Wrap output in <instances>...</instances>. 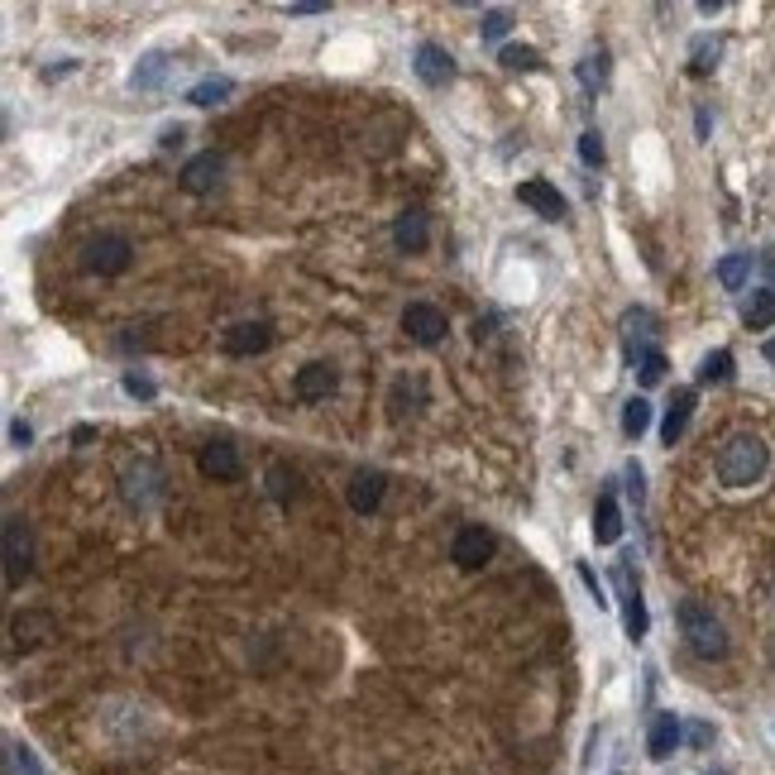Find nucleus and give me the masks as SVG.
<instances>
[{"label":"nucleus","instance_id":"c756f323","mask_svg":"<svg viewBox=\"0 0 775 775\" xmlns=\"http://www.w3.org/2000/svg\"><path fill=\"white\" fill-rule=\"evenodd\" d=\"M263 483H269V499L278 503H287L297 493V475L287 465H269V475H263Z\"/></svg>","mask_w":775,"mask_h":775},{"label":"nucleus","instance_id":"39448f33","mask_svg":"<svg viewBox=\"0 0 775 775\" xmlns=\"http://www.w3.org/2000/svg\"><path fill=\"white\" fill-rule=\"evenodd\" d=\"M120 493H125L130 507H153V503L163 499V475H159V465H149V459L130 465L125 475H120Z\"/></svg>","mask_w":775,"mask_h":775},{"label":"nucleus","instance_id":"2eb2a0df","mask_svg":"<svg viewBox=\"0 0 775 775\" xmlns=\"http://www.w3.org/2000/svg\"><path fill=\"white\" fill-rule=\"evenodd\" d=\"M685 742V723L675 718V713H656V723H651V737H647V752L665 761V756H675V747Z\"/></svg>","mask_w":775,"mask_h":775},{"label":"nucleus","instance_id":"cd10ccee","mask_svg":"<svg viewBox=\"0 0 775 775\" xmlns=\"http://www.w3.org/2000/svg\"><path fill=\"white\" fill-rule=\"evenodd\" d=\"M728 379H733V355L728 349L704 355V365H699V383H728Z\"/></svg>","mask_w":775,"mask_h":775},{"label":"nucleus","instance_id":"a878e982","mask_svg":"<svg viewBox=\"0 0 775 775\" xmlns=\"http://www.w3.org/2000/svg\"><path fill=\"white\" fill-rule=\"evenodd\" d=\"M230 91H235V82H230V77H206V82H197V87L187 91V101L206 111V106H221Z\"/></svg>","mask_w":775,"mask_h":775},{"label":"nucleus","instance_id":"bb28decb","mask_svg":"<svg viewBox=\"0 0 775 775\" xmlns=\"http://www.w3.org/2000/svg\"><path fill=\"white\" fill-rule=\"evenodd\" d=\"M632 365H637V383L641 388H656L665 379V355H661V349H641Z\"/></svg>","mask_w":775,"mask_h":775},{"label":"nucleus","instance_id":"4be33fe9","mask_svg":"<svg viewBox=\"0 0 775 775\" xmlns=\"http://www.w3.org/2000/svg\"><path fill=\"white\" fill-rule=\"evenodd\" d=\"M742 321L752 325V331H771V325H775V293H771V287H761V293L747 297Z\"/></svg>","mask_w":775,"mask_h":775},{"label":"nucleus","instance_id":"423d86ee","mask_svg":"<svg viewBox=\"0 0 775 775\" xmlns=\"http://www.w3.org/2000/svg\"><path fill=\"white\" fill-rule=\"evenodd\" d=\"M403 331L417 345H441L445 331H451V321H445V311L431 307V302H411V307L403 311Z\"/></svg>","mask_w":775,"mask_h":775},{"label":"nucleus","instance_id":"f704fd0d","mask_svg":"<svg viewBox=\"0 0 775 775\" xmlns=\"http://www.w3.org/2000/svg\"><path fill=\"white\" fill-rule=\"evenodd\" d=\"M627 499H632V503L647 499V479H641V465H637V459L627 465Z\"/></svg>","mask_w":775,"mask_h":775},{"label":"nucleus","instance_id":"9d476101","mask_svg":"<svg viewBox=\"0 0 775 775\" xmlns=\"http://www.w3.org/2000/svg\"><path fill=\"white\" fill-rule=\"evenodd\" d=\"M273 345V325L269 321H239L225 331V355H259Z\"/></svg>","mask_w":775,"mask_h":775},{"label":"nucleus","instance_id":"a211bd4d","mask_svg":"<svg viewBox=\"0 0 775 775\" xmlns=\"http://www.w3.org/2000/svg\"><path fill=\"white\" fill-rule=\"evenodd\" d=\"M379 499H383V475L379 469H359V475L349 479V507H355V513H373Z\"/></svg>","mask_w":775,"mask_h":775},{"label":"nucleus","instance_id":"b1692460","mask_svg":"<svg viewBox=\"0 0 775 775\" xmlns=\"http://www.w3.org/2000/svg\"><path fill=\"white\" fill-rule=\"evenodd\" d=\"M747 278H752V254H728V259L718 263V283L728 287V293H742Z\"/></svg>","mask_w":775,"mask_h":775},{"label":"nucleus","instance_id":"4c0bfd02","mask_svg":"<svg viewBox=\"0 0 775 775\" xmlns=\"http://www.w3.org/2000/svg\"><path fill=\"white\" fill-rule=\"evenodd\" d=\"M685 737H689L694 747H709V742H713V728H709V723H689Z\"/></svg>","mask_w":775,"mask_h":775},{"label":"nucleus","instance_id":"c9c22d12","mask_svg":"<svg viewBox=\"0 0 775 775\" xmlns=\"http://www.w3.org/2000/svg\"><path fill=\"white\" fill-rule=\"evenodd\" d=\"M125 393L130 397H153L159 388H153V379H144V373H125Z\"/></svg>","mask_w":775,"mask_h":775},{"label":"nucleus","instance_id":"c85d7f7f","mask_svg":"<svg viewBox=\"0 0 775 775\" xmlns=\"http://www.w3.org/2000/svg\"><path fill=\"white\" fill-rule=\"evenodd\" d=\"M579 82H585V91H603V82H608V53H589L585 63H579Z\"/></svg>","mask_w":775,"mask_h":775},{"label":"nucleus","instance_id":"72a5a7b5","mask_svg":"<svg viewBox=\"0 0 775 775\" xmlns=\"http://www.w3.org/2000/svg\"><path fill=\"white\" fill-rule=\"evenodd\" d=\"M513 29V15H507V10H489V15H483V39H503V34Z\"/></svg>","mask_w":775,"mask_h":775},{"label":"nucleus","instance_id":"20e7f679","mask_svg":"<svg viewBox=\"0 0 775 775\" xmlns=\"http://www.w3.org/2000/svg\"><path fill=\"white\" fill-rule=\"evenodd\" d=\"M613 585H617V593H623V627H627V637L641 641V637H647V603H641V585H637V575H632V565H627V561H617Z\"/></svg>","mask_w":775,"mask_h":775},{"label":"nucleus","instance_id":"7c9ffc66","mask_svg":"<svg viewBox=\"0 0 775 775\" xmlns=\"http://www.w3.org/2000/svg\"><path fill=\"white\" fill-rule=\"evenodd\" d=\"M5 775H44V766L34 761L29 747H20V742H10L5 747Z\"/></svg>","mask_w":775,"mask_h":775},{"label":"nucleus","instance_id":"1a4fd4ad","mask_svg":"<svg viewBox=\"0 0 775 775\" xmlns=\"http://www.w3.org/2000/svg\"><path fill=\"white\" fill-rule=\"evenodd\" d=\"M225 177V159L221 153H197L187 168H183V187L192 192V197H206V192H216Z\"/></svg>","mask_w":775,"mask_h":775},{"label":"nucleus","instance_id":"a18cd8bd","mask_svg":"<svg viewBox=\"0 0 775 775\" xmlns=\"http://www.w3.org/2000/svg\"><path fill=\"white\" fill-rule=\"evenodd\" d=\"M766 359H771V365H775V341H766Z\"/></svg>","mask_w":775,"mask_h":775},{"label":"nucleus","instance_id":"6ab92c4d","mask_svg":"<svg viewBox=\"0 0 775 775\" xmlns=\"http://www.w3.org/2000/svg\"><path fill=\"white\" fill-rule=\"evenodd\" d=\"M617 537H623V513H617L613 493H603L599 507H593V541H599V546H613Z\"/></svg>","mask_w":775,"mask_h":775},{"label":"nucleus","instance_id":"f8f14e48","mask_svg":"<svg viewBox=\"0 0 775 775\" xmlns=\"http://www.w3.org/2000/svg\"><path fill=\"white\" fill-rule=\"evenodd\" d=\"M417 77L427 82V87H445V82L455 77V58L445 53L441 44H421L417 48Z\"/></svg>","mask_w":775,"mask_h":775},{"label":"nucleus","instance_id":"ea45409f","mask_svg":"<svg viewBox=\"0 0 775 775\" xmlns=\"http://www.w3.org/2000/svg\"><path fill=\"white\" fill-rule=\"evenodd\" d=\"M293 15H325L331 5H321V0H297V5H287Z\"/></svg>","mask_w":775,"mask_h":775},{"label":"nucleus","instance_id":"9b49d317","mask_svg":"<svg viewBox=\"0 0 775 775\" xmlns=\"http://www.w3.org/2000/svg\"><path fill=\"white\" fill-rule=\"evenodd\" d=\"M517 201L531 206V211H537L541 221H561V216H565V197L546 183V177H531V183L517 187Z\"/></svg>","mask_w":775,"mask_h":775},{"label":"nucleus","instance_id":"4468645a","mask_svg":"<svg viewBox=\"0 0 775 775\" xmlns=\"http://www.w3.org/2000/svg\"><path fill=\"white\" fill-rule=\"evenodd\" d=\"M335 383H341V379H335V369L317 359V365L297 369V383H293V388H297L302 403H321V397H331V393H335Z\"/></svg>","mask_w":775,"mask_h":775},{"label":"nucleus","instance_id":"e433bc0d","mask_svg":"<svg viewBox=\"0 0 775 775\" xmlns=\"http://www.w3.org/2000/svg\"><path fill=\"white\" fill-rule=\"evenodd\" d=\"M10 441H15L20 451H24V445H34V427H29V421H10Z\"/></svg>","mask_w":775,"mask_h":775},{"label":"nucleus","instance_id":"c03bdc74","mask_svg":"<svg viewBox=\"0 0 775 775\" xmlns=\"http://www.w3.org/2000/svg\"><path fill=\"white\" fill-rule=\"evenodd\" d=\"M766 273H771V278H775V249H771V254H766Z\"/></svg>","mask_w":775,"mask_h":775},{"label":"nucleus","instance_id":"a19ab883","mask_svg":"<svg viewBox=\"0 0 775 775\" xmlns=\"http://www.w3.org/2000/svg\"><path fill=\"white\" fill-rule=\"evenodd\" d=\"M72 67H77V63H72V58H63V63H58V67H48V72H44V82H58V77H67Z\"/></svg>","mask_w":775,"mask_h":775},{"label":"nucleus","instance_id":"0eeeda50","mask_svg":"<svg viewBox=\"0 0 775 775\" xmlns=\"http://www.w3.org/2000/svg\"><path fill=\"white\" fill-rule=\"evenodd\" d=\"M87 273H101V278H115V273H125L130 269V239H120V235H101V239H91L87 245Z\"/></svg>","mask_w":775,"mask_h":775},{"label":"nucleus","instance_id":"aec40b11","mask_svg":"<svg viewBox=\"0 0 775 775\" xmlns=\"http://www.w3.org/2000/svg\"><path fill=\"white\" fill-rule=\"evenodd\" d=\"M623 335H627V355L637 359L641 349H647L641 341H651V335H656V317H651L647 307H632V311L623 317Z\"/></svg>","mask_w":775,"mask_h":775},{"label":"nucleus","instance_id":"f257e3e1","mask_svg":"<svg viewBox=\"0 0 775 775\" xmlns=\"http://www.w3.org/2000/svg\"><path fill=\"white\" fill-rule=\"evenodd\" d=\"M766 465H771V451L756 435H733L718 455V479L728 483V489H752V483L766 475Z\"/></svg>","mask_w":775,"mask_h":775},{"label":"nucleus","instance_id":"5701e85b","mask_svg":"<svg viewBox=\"0 0 775 775\" xmlns=\"http://www.w3.org/2000/svg\"><path fill=\"white\" fill-rule=\"evenodd\" d=\"M718 53H723V44L709 39V34H699V39L689 44V72H694V77H709V72L718 67Z\"/></svg>","mask_w":775,"mask_h":775},{"label":"nucleus","instance_id":"37998d69","mask_svg":"<svg viewBox=\"0 0 775 775\" xmlns=\"http://www.w3.org/2000/svg\"><path fill=\"white\" fill-rule=\"evenodd\" d=\"M91 435H96V427H77V431H72V441H77V445H87Z\"/></svg>","mask_w":775,"mask_h":775},{"label":"nucleus","instance_id":"79ce46f5","mask_svg":"<svg viewBox=\"0 0 775 775\" xmlns=\"http://www.w3.org/2000/svg\"><path fill=\"white\" fill-rule=\"evenodd\" d=\"M183 135H187L183 125H177V130H163V139H159V144H163V149H177V144H183Z\"/></svg>","mask_w":775,"mask_h":775},{"label":"nucleus","instance_id":"f3484780","mask_svg":"<svg viewBox=\"0 0 775 775\" xmlns=\"http://www.w3.org/2000/svg\"><path fill=\"white\" fill-rule=\"evenodd\" d=\"M689 411H694V388H680V393L671 397V407H665V421H661V441L675 445L689 427Z\"/></svg>","mask_w":775,"mask_h":775},{"label":"nucleus","instance_id":"2f4dec72","mask_svg":"<svg viewBox=\"0 0 775 775\" xmlns=\"http://www.w3.org/2000/svg\"><path fill=\"white\" fill-rule=\"evenodd\" d=\"M499 63L513 67V72H537L541 67V53H537V48H527V44H513V48H503Z\"/></svg>","mask_w":775,"mask_h":775},{"label":"nucleus","instance_id":"dca6fc26","mask_svg":"<svg viewBox=\"0 0 775 775\" xmlns=\"http://www.w3.org/2000/svg\"><path fill=\"white\" fill-rule=\"evenodd\" d=\"M168 72H173V58L168 53H144L135 67H130V87L135 91H159L168 82Z\"/></svg>","mask_w":775,"mask_h":775},{"label":"nucleus","instance_id":"ddd939ff","mask_svg":"<svg viewBox=\"0 0 775 775\" xmlns=\"http://www.w3.org/2000/svg\"><path fill=\"white\" fill-rule=\"evenodd\" d=\"M197 465H201V475H206V479H239V455H235V445H230V441L201 445Z\"/></svg>","mask_w":775,"mask_h":775},{"label":"nucleus","instance_id":"473e14b6","mask_svg":"<svg viewBox=\"0 0 775 775\" xmlns=\"http://www.w3.org/2000/svg\"><path fill=\"white\" fill-rule=\"evenodd\" d=\"M579 159H585V168L603 163V135L599 130H585V135H579Z\"/></svg>","mask_w":775,"mask_h":775},{"label":"nucleus","instance_id":"393cba45","mask_svg":"<svg viewBox=\"0 0 775 775\" xmlns=\"http://www.w3.org/2000/svg\"><path fill=\"white\" fill-rule=\"evenodd\" d=\"M651 427V403L647 397H627V407H623V435L627 441H641Z\"/></svg>","mask_w":775,"mask_h":775},{"label":"nucleus","instance_id":"6e6552de","mask_svg":"<svg viewBox=\"0 0 775 775\" xmlns=\"http://www.w3.org/2000/svg\"><path fill=\"white\" fill-rule=\"evenodd\" d=\"M493 555V537L483 527H459L455 531V546H451V561L459 570H479L483 561Z\"/></svg>","mask_w":775,"mask_h":775},{"label":"nucleus","instance_id":"f03ea898","mask_svg":"<svg viewBox=\"0 0 775 775\" xmlns=\"http://www.w3.org/2000/svg\"><path fill=\"white\" fill-rule=\"evenodd\" d=\"M680 632H685L694 656H704V661L728 656V632H723V623L704 608V603H694V599L680 603Z\"/></svg>","mask_w":775,"mask_h":775},{"label":"nucleus","instance_id":"58836bf2","mask_svg":"<svg viewBox=\"0 0 775 775\" xmlns=\"http://www.w3.org/2000/svg\"><path fill=\"white\" fill-rule=\"evenodd\" d=\"M579 579H585V585H589V593H593V603H608V599H603V589H599V575H593V570H589V565H579Z\"/></svg>","mask_w":775,"mask_h":775},{"label":"nucleus","instance_id":"7ed1b4c3","mask_svg":"<svg viewBox=\"0 0 775 775\" xmlns=\"http://www.w3.org/2000/svg\"><path fill=\"white\" fill-rule=\"evenodd\" d=\"M34 570V537L24 527V517H5V585H24V575Z\"/></svg>","mask_w":775,"mask_h":775},{"label":"nucleus","instance_id":"412c9836","mask_svg":"<svg viewBox=\"0 0 775 775\" xmlns=\"http://www.w3.org/2000/svg\"><path fill=\"white\" fill-rule=\"evenodd\" d=\"M393 239L403 245L407 254H417V249H427V216L421 211H403L393 221Z\"/></svg>","mask_w":775,"mask_h":775}]
</instances>
